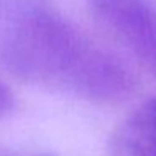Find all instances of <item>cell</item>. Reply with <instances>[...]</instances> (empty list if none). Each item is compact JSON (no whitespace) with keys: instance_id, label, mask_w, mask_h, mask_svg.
Segmentation results:
<instances>
[{"instance_id":"cell-1","label":"cell","mask_w":156,"mask_h":156,"mask_svg":"<svg viewBox=\"0 0 156 156\" xmlns=\"http://www.w3.org/2000/svg\"><path fill=\"white\" fill-rule=\"evenodd\" d=\"M0 59L27 81L119 102L136 77L112 52L42 0H0Z\"/></svg>"},{"instance_id":"cell-2","label":"cell","mask_w":156,"mask_h":156,"mask_svg":"<svg viewBox=\"0 0 156 156\" xmlns=\"http://www.w3.org/2000/svg\"><path fill=\"white\" fill-rule=\"evenodd\" d=\"M112 42L156 74V9L148 0H86Z\"/></svg>"},{"instance_id":"cell-3","label":"cell","mask_w":156,"mask_h":156,"mask_svg":"<svg viewBox=\"0 0 156 156\" xmlns=\"http://www.w3.org/2000/svg\"><path fill=\"white\" fill-rule=\"evenodd\" d=\"M114 151L118 156H156V98L124 119L114 136Z\"/></svg>"},{"instance_id":"cell-4","label":"cell","mask_w":156,"mask_h":156,"mask_svg":"<svg viewBox=\"0 0 156 156\" xmlns=\"http://www.w3.org/2000/svg\"><path fill=\"white\" fill-rule=\"evenodd\" d=\"M14 108V94L9 86L0 79V119L5 118Z\"/></svg>"}]
</instances>
